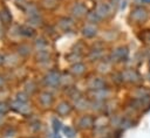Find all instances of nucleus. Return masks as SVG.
Here are the masks:
<instances>
[{"mask_svg":"<svg viewBox=\"0 0 150 138\" xmlns=\"http://www.w3.org/2000/svg\"><path fill=\"white\" fill-rule=\"evenodd\" d=\"M148 18H149V13L143 6L134 7L130 13V20L134 23H143L148 20Z\"/></svg>","mask_w":150,"mask_h":138,"instance_id":"obj_1","label":"nucleus"},{"mask_svg":"<svg viewBox=\"0 0 150 138\" xmlns=\"http://www.w3.org/2000/svg\"><path fill=\"white\" fill-rule=\"evenodd\" d=\"M129 56V50L125 46H120V47H116L111 54H110V61L111 62H122V61H125Z\"/></svg>","mask_w":150,"mask_h":138,"instance_id":"obj_2","label":"nucleus"},{"mask_svg":"<svg viewBox=\"0 0 150 138\" xmlns=\"http://www.w3.org/2000/svg\"><path fill=\"white\" fill-rule=\"evenodd\" d=\"M121 76L123 82H128V83H138L142 80V77L135 69H125L121 73Z\"/></svg>","mask_w":150,"mask_h":138,"instance_id":"obj_3","label":"nucleus"},{"mask_svg":"<svg viewBox=\"0 0 150 138\" xmlns=\"http://www.w3.org/2000/svg\"><path fill=\"white\" fill-rule=\"evenodd\" d=\"M45 83L48 87H57L61 83V75L57 71L52 70L45 76Z\"/></svg>","mask_w":150,"mask_h":138,"instance_id":"obj_4","label":"nucleus"},{"mask_svg":"<svg viewBox=\"0 0 150 138\" xmlns=\"http://www.w3.org/2000/svg\"><path fill=\"white\" fill-rule=\"evenodd\" d=\"M94 12L102 19H105L108 18L110 14H111V6L109 4H105V2H101V4H97V6L95 7Z\"/></svg>","mask_w":150,"mask_h":138,"instance_id":"obj_5","label":"nucleus"},{"mask_svg":"<svg viewBox=\"0 0 150 138\" xmlns=\"http://www.w3.org/2000/svg\"><path fill=\"white\" fill-rule=\"evenodd\" d=\"M88 88L93 91L95 90H100V89H104L105 88V81L102 77H97V76H93L88 80Z\"/></svg>","mask_w":150,"mask_h":138,"instance_id":"obj_6","label":"nucleus"},{"mask_svg":"<svg viewBox=\"0 0 150 138\" xmlns=\"http://www.w3.org/2000/svg\"><path fill=\"white\" fill-rule=\"evenodd\" d=\"M70 13H71L73 16L80 19V18L87 16V14H88V9H87V7H86L83 4H81V2H76V4H74V6L71 7Z\"/></svg>","mask_w":150,"mask_h":138,"instance_id":"obj_7","label":"nucleus"},{"mask_svg":"<svg viewBox=\"0 0 150 138\" xmlns=\"http://www.w3.org/2000/svg\"><path fill=\"white\" fill-rule=\"evenodd\" d=\"M94 122H95V119L91 116L84 115L77 120V126L82 130H87V129H90L91 126H94Z\"/></svg>","mask_w":150,"mask_h":138,"instance_id":"obj_8","label":"nucleus"},{"mask_svg":"<svg viewBox=\"0 0 150 138\" xmlns=\"http://www.w3.org/2000/svg\"><path fill=\"white\" fill-rule=\"evenodd\" d=\"M97 34V27L93 23H87L82 28V35L86 37H94Z\"/></svg>","mask_w":150,"mask_h":138,"instance_id":"obj_9","label":"nucleus"},{"mask_svg":"<svg viewBox=\"0 0 150 138\" xmlns=\"http://www.w3.org/2000/svg\"><path fill=\"white\" fill-rule=\"evenodd\" d=\"M93 95H94V98H95L96 101H103V102H104V99H107V98L110 97L111 92H110V90H108L107 88H104V89L95 90V91L93 92Z\"/></svg>","mask_w":150,"mask_h":138,"instance_id":"obj_10","label":"nucleus"},{"mask_svg":"<svg viewBox=\"0 0 150 138\" xmlns=\"http://www.w3.org/2000/svg\"><path fill=\"white\" fill-rule=\"evenodd\" d=\"M71 111V105L68 102H61L56 106V112L60 116H67Z\"/></svg>","mask_w":150,"mask_h":138,"instance_id":"obj_11","label":"nucleus"},{"mask_svg":"<svg viewBox=\"0 0 150 138\" xmlns=\"http://www.w3.org/2000/svg\"><path fill=\"white\" fill-rule=\"evenodd\" d=\"M59 27H60L63 32H68V30L73 29L74 22H73V20L69 19V18H62V19H60V21H59Z\"/></svg>","mask_w":150,"mask_h":138,"instance_id":"obj_12","label":"nucleus"},{"mask_svg":"<svg viewBox=\"0 0 150 138\" xmlns=\"http://www.w3.org/2000/svg\"><path fill=\"white\" fill-rule=\"evenodd\" d=\"M70 71H71V74L75 75V76H81V75H83L84 71H86V65H84L83 63H81V62H76V63L71 64Z\"/></svg>","mask_w":150,"mask_h":138,"instance_id":"obj_13","label":"nucleus"},{"mask_svg":"<svg viewBox=\"0 0 150 138\" xmlns=\"http://www.w3.org/2000/svg\"><path fill=\"white\" fill-rule=\"evenodd\" d=\"M12 108L14 110H16L20 113H27L29 112V106L26 104V102H20V101H15L12 103Z\"/></svg>","mask_w":150,"mask_h":138,"instance_id":"obj_14","label":"nucleus"},{"mask_svg":"<svg viewBox=\"0 0 150 138\" xmlns=\"http://www.w3.org/2000/svg\"><path fill=\"white\" fill-rule=\"evenodd\" d=\"M74 105H75V108L77 109V110H86L87 108H89L90 106V102L86 98V97H79L77 99H75V103H74Z\"/></svg>","mask_w":150,"mask_h":138,"instance_id":"obj_15","label":"nucleus"},{"mask_svg":"<svg viewBox=\"0 0 150 138\" xmlns=\"http://www.w3.org/2000/svg\"><path fill=\"white\" fill-rule=\"evenodd\" d=\"M40 103L43 105V106H50L52 103H53V96L50 92H42L40 95Z\"/></svg>","mask_w":150,"mask_h":138,"instance_id":"obj_16","label":"nucleus"},{"mask_svg":"<svg viewBox=\"0 0 150 138\" xmlns=\"http://www.w3.org/2000/svg\"><path fill=\"white\" fill-rule=\"evenodd\" d=\"M111 69V61H101L97 65V71L101 74H107Z\"/></svg>","mask_w":150,"mask_h":138,"instance_id":"obj_17","label":"nucleus"},{"mask_svg":"<svg viewBox=\"0 0 150 138\" xmlns=\"http://www.w3.org/2000/svg\"><path fill=\"white\" fill-rule=\"evenodd\" d=\"M109 122H110V119H109V118H107V117L102 116V117H98V118H96V119H95V122H94V126H95L96 129L107 127V125L109 124Z\"/></svg>","mask_w":150,"mask_h":138,"instance_id":"obj_18","label":"nucleus"},{"mask_svg":"<svg viewBox=\"0 0 150 138\" xmlns=\"http://www.w3.org/2000/svg\"><path fill=\"white\" fill-rule=\"evenodd\" d=\"M149 92H150V91H148V90L144 89V88H137V89L134 91V97H135L136 99H144V98L149 97Z\"/></svg>","mask_w":150,"mask_h":138,"instance_id":"obj_19","label":"nucleus"},{"mask_svg":"<svg viewBox=\"0 0 150 138\" xmlns=\"http://www.w3.org/2000/svg\"><path fill=\"white\" fill-rule=\"evenodd\" d=\"M103 57V50L102 49H93L89 54L90 61H98Z\"/></svg>","mask_w":150,"mask_h":138,"instance_id":"obj_20","label":"nucleus"},{"mask_svg":"<svg viewBox=\"0 0 150 138\" xmlns=\"http://www.w3.org/2000/svg\"><path fill=\"white\" fill-rule=\"evenodd\" d=\"M0 19H1L2 22L9 23L11 20H12V16H11L9 11H8V9H2V11H0Z\"/></svg>","mask_w":150,"mask_h":138,"instance_id":"obj_21","label":"nucleus"},{"mask_svg":"<svg viewBox=\"0 0 150 138\" xmlns=\"http://www.w3.org/2000/svg\"><path fill=\"white\" fill-rule=\"evenodd\" d=\"M87 19H88V21H89V23H93V25H95V23H97L100 20H101V18L95 13V12H91V13H88L87 14Z\"/></svg>","mask_w":150,"mask_h":138,"instance_id":"obj_22","label":"nucleus"},{"mask_svg":"<svg viewBox=\"0 0 150 138\" xmlns=\"http://www.w3.org/2000/svg\"><path fill=\"white\" fill-rule=\"evenodd\" d=\"M41 18L39 16V14L38 15H34V16H29V19H28V23L30 25V26H33V27H35V26H40L41 25Z\"/></svg>","mask_w":150,"mask_h":138,"instance_id":"obj_23","label":"nucleus"},{"mask_svg":"<svg viewBox=\"0 0 150 138\" xmlns=\"http://www.w3.org/2000/svg\"><path fill=\"white\" fill-rule=\"evenodd\" d=\"M42 6L45 8H48V9H52V8H55L56 5H57V0H42Z\"/></svg>","mask_w":150,"mask_h":138,"instance_id":"obj_24","label":"nucleus"},{"mask_svg":"<svg viewBox=\"0 0 150 138\" xmlns=\"http://www.w3.org/2000/svg\"><path fill=\"white\" fill-rule=\"evenodd\" d=\"M63 132H64L66 137H68V138H74V136H75V130L73 127H70V126H64L63 127Z\"/></svg>","mask_w":150,"mask_h":138,"instance_id":"obj_25","label":"nucleus"},{"mask_svg":"<svg viewBox=\"0 0 150 138\" xmlns=\"http://www.w3.org/2000/svg\"><path fill=\"white\" fill-rule=\"evenodd\" d=\"M20 34L21 35H26V36H32L33 35V29L29 28V27H20Z\"/></svg>","mask_w":150,"mask_h":138,"instance_id":"obj_26","label":"nucleus"},{"mask_svg":"<svg viewBox=\"0 0 150 138\" xmlns=\"http://www.w3.org/2000/svg\"><path fill=\"white\" fill-rule=\"evenodd\" d=\"M27 13L29 14V16H34V15H38V14H39L38 8H36V6H34V5H28V6H27Z\"/></svg>","mask_w":150,"mask_h":138,"instance_id":"obj_27","label":"nucleus"},{"mask_svg":"<svg viewBox=\"0 0 150 138\" xmlns=\"http://www.w3.org/2000/svg\"><path fill=\"white\" fill-rule=\"evenodd\" d=\"M115 37H116V34L114 33V30H108V32L103 35V39H105L107 41H114Z\"/></svg>","mask_w":150,"mask_h":138,"instance_id":"obj_28","label":"nucleus"},{"mask_svg":"<svg viewBox=\"0 0 150 138\" xmlns=\"http://www.w3.org/2000/svg\"><path fill=\"white\" fill-rule=\"evenodd\" d=\"M131 125H132L131 119H129V118H123L122 119V123H121V127L122 129H129Z\"/></svg>","mask_w":150,"mask_h":138,"instance_id":"obj_29","label":"nucleus"},{"mask_svg":"<svg viewBox=\"0 0 150 138\" xmlns=\"http://www.w3.org/2000/svg\"><path fill=\"white\" fill-rule=\"evenodd\" d=\"M53 124H54V126H53V127H54V131H55V132H57V131H59V129H60L61 123H60L57 119H54V120H53Z\"/></svg>","mask_w":150,"mask_h":138,"instance_id":"obj_30","label":"nucleus"},{"mask_svg":"<svg viewBox=\"0 0 150 138\" xmlns=\"http://www.w3.org/2000/svg\"><path fill=\"white\" fill-rule=\"evenodd\" d=\"M18 101L20 102H26L27 101V97L25 94H18Z\"/></svg>","mask_w":150,"mask_h":138,"instance_id":"obj_31","label":"nucleus"},{"mask_svg":"<svg viewBox=\"0 0 150 138\" xmlns=\"http://www.w3.org/2000/svg\"><path fill=\"white\" fill-rule=\"evenodd\" d=\"M6 111H7V106H6V104L0 102V115H1V113H5Z\"/></svg>","mask_w":150,"mask_h":138,"instance_id":"obj_32","label":"nucleus"},{"mask_svg":"<svg viewBox=\"0 0 150 138\" xmlns=\"http://www.w3.org/2000/svg\"><path fill=\"white\" fill-rule=\"evenodd\" d=\"M143 40L146 42H150V32H145L143 34Z\"/></svg>","mask_w":150,"mask_h":138,"instance_id":"obj_33","label":"nucleus"},{"mask_svg":"<svg viewBox=\"0 0 150 138\" xmlns=\"http://www.w3.org/2000/svg\"><path fill=\"white\" fill-rule=\"evenodd\" d=\"M145 77H146V80H148V81L150 82V71H149V73L146 74V76H145Z\"/></svg>","mask_w":150,"mask_h":138,"instance_id":"obj_34","label":"nucleus"},{"mask_svg":"<svg viewBox=\"0 0 150 138\" xmlns=\"http://www.w3.org/2000/svg\"><path fill=\"white\" fill-rule=\"evenodd\" d=\"M2 84H4V78H2V77H0V87H1Z\"/></svg>","mask_w":150,"mask_h":138,"instance_id":"obj_35","label":"nucleus"},{"mask_svg":"<svg viewBox=\"0 0 150 138\" xmlns=\"http://www.w3.org/2000/svg\"><path fill=\"white\" fill-rule=\"evenodd\" d=\"M114 5H117V2H120V0H111Z\"/></svg>","mask_w":150,"mask_h":138,"instance_id":"obj_36","label":"nucleus"},{"mask_svg":"<svg viewBox=\"0 0 150 138\" xmlns=\"http://www.w3.org/2000/svg\"><path fill=\"white\" fill-rule=\"evenodd\" d=\"M142 1H144V2H150V0H142Z\"/></svg>","mask_w":150,"mask_h":138,"instance_id":"obj_37","label":"nucleus"},{"mask_svg":"<svg viewBox=\"0 0 150 138\" xmlns=\"http://www.w3.org/2000/svg\"><path fill=\"white\" fill-rule=\"evenodd\" d=\"M54 138H60V137H59L57 134H55V136H54Z\"/></svg>","mask_w":150,"mask_h":138,"instance_id":"obj_38","label":"nucleus"},{"mask_svg":"<svg viewBox=\"0 0 150 138\" xmlns=\"http://www.w3.org/2000/svg\"><path fill=\"white\" fill-rule=\"evenodd\" d=\"M1 62H2V57L0 56V63H1Z\"/></svg>","mask_w":150,"mask_h":138,"instance_id":"obj_39","label":"nucleus"},{"mask_svg":"<svg viewBox=\"0 0 150 138\" xmlns=\"http://www.w3.org/2000/svg\"><path fill=\"white\" fill-rule=\"evenodd\" d=\"M0 123H1V116H0Z\"/></svg>","mask_w":150,"mask_h":138,"instance_id":"obj_40","label":"nucleus"},{"mask_svg":"<svg viewBox=\"0 0 150 138\" xmlns=\"http://www.w3.org/2000/svg\"><path fill=\"white\" fill-rule=\"evenodd\" d=\"M149 96H150V92H149Z\"/></svg>","mask_w":150,"mask_h":138,"instance_id":"obj_41","label":"nucleus"}]
</instances>
